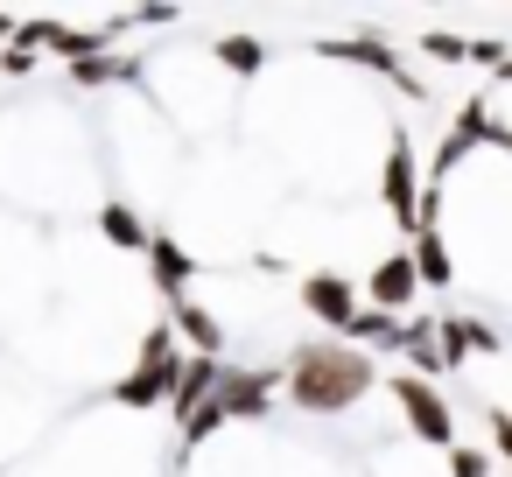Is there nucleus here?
<instances>
[{
	"instance_id": "obj_21",
	"label": "nucleus",
	"mask_w": 512,
	"mask_h": 477,
	"mask_svg": "<svg viewBox=\"0 0 512 477\" xmlns=\"http://www.w3.org/2000/svg\"><path fill=\"white\" fill-rule=\"evenodd\" d=\"M155 358H176V323H148V337H141V358H134V365H155Z\"/></svg>"
},
{
	"instance_id": "obj_3",
	"label": "nucleus",
	"mask_w": 512,
	"mask_h": 477,
	"mask_svg": "<svg viewBox=\"0 0 512 477\" xmlns=\"http://www.w3.org/2000/svg\"><path fill=\"white\" fill-rule=\"evenodd\" d=\"M379 197H386L393 225H414V232H421V169H414V148H407V134H393V148H386Z\"/></svg>"
},
{
	"instance_id": "obj_13",
	"label": "nucleus",
	"mask_w": 512,
	"mask_h": 477,
	"mask_svg": "<svg viewBox=\"0 0 512 477\" xmlns=\"http://www.w3.org/2000/svg\"><path fill=\"white\" fill-rule=\"evenodd\" d=\"M169 323L197 344V358H218V351H225V330H218V316H211L204 302H190V295H183V302H169Z\"/></svg>"
},
{
	"instance_id": "obj_10",
	"label": "nucleus",
	"mask_w": 512,
	"mask_h": 477,
	"mask_svg": "<svg viewBox=\"0 0 512 477\" xmlns=\"http://www.w3.org/2000/svg\"><path fill=\"white\" fill-rule=\"evenodd\" d=\"M148 274H155V288L169 295V302H183V288H190V274H197V260L169 239V232H148Z\"/></svg>"
},
{
	"instance_id": "obj_7",
	"label": "nucleus",
	"mask_w": 512,
	"mask_h": 477,
	"mask_svg": "<svg viewBox=\"0 0 512 477\" xmlns=\"http://www.w3.org/2000/svg\"><path fill=\"white\" fill-rule=\"evenodd\" d=\"M505 337L491 330V323H477V316H442L435 323V351H442V372H456L463 358H477V351H498Z\"/></svg>"
},
{
	"instance_id": "obj_14",
	"label": "nucleus",
	"mask_w": 512,
	"mask_h": 477,
	"mask_svg": "<svg viewBox=\"0 0 512 477\" xmlns=\"http://www.w3.org/2000/svg\"><path fill=\"white\" fill-rule=\"evenodd\" d=\"M414 281L421 288H449L456 281V260H449V246H442V232H414Z\"/></svg>"
},
{
	"instance_id": "obj_8",
	"label": "nucleus",
	"mask_w": 512,
	"mask_h": 477,
	"mask_svg": "<svg viewBox=\"0 0 512 477\" xmlns=\"http://www.w3.org/2000/svg\"><path fill=\"white\" fill-rule=\"evenodd\" d=\"M414 288H421V281H414V260H407V253H386V260L365 274V295H372V309H386V316H400V309L414 302Z\"/></svg>"
},
{
	"instance_id": "obj_16",
	"label": "nucleus",
	"mask_w": 512,
	"mask_h": 477,
	"mask_svg": "<svg viewBox=\"0 0 512 477\" xmlns=\"http://www.w3.org/2000/svg\"><path fill=\"white\" fill-rule=\"evenodd\" d=\"M71 78L92 92V85H127V78H141V64H134V57H113V50H99V57L71 64Z\"/></svg>"
},
{
	"instance_id": "obj_5",
	"label": "nucleus",
	"mask_w": 512,
	"mask_h": 477,
	"mask_svg": "<svg viewBox=\"0 0 512 477\" xmlns=\"http://www.w3.org/2000/svg\"><path fill=\"white\" fill-rule=\"evenodd\" d=\"M274 386H281L274 365H260V372H232V365H225V379H218V407H225V421H253V414H267V407H274Z\"/></svg>"
},
{
	"instance_id": "obj_6",
	"label": "nucleus",
	"mask_w": 512,
	"mask_h": 477,
	"mask_svg": "<svg viewBox=\"0 0 512 477\" xmlns=\"http://www.w3.org/2000/svg\"><path fill=\"white\" fill-rule=\"evenodd\" d=\"M176 379H183V358H155V365H134L113 386V400L120 407H169L176 400Z\"/></svg>"
},
{
	"instance_id": "obj_20",
	"label": "nucleus",
	"mask_w": 512,
	"mask_h": 477,
	"mask_svg": "<svg viewBox=\"0 0 512 477\" xmlns=\"http://www.w3.org/2000/svg\"><path fill=\"white\" fill-rule=\"evenodd\" d=\"M449 477H491V449L456 442V449H449Z\"/></svg>"
},
{
	"instance_id": "obj_18",
	"label": "nucleus",
	"mask_w": 512,
	"mask_h": 477,
	"mask_svg": "<svg viewBox=\"0 0 512 477\" xmlns=\"http://www.w3.org/2000/svg\"><path fill=\"white\" fill-rule=\"evenodd\" d=\"M218 64H225V71H239V78H253V71L267 64V50H260L253 36H225V43H218Z\"/></svg>"
},
{
	"instance_id": "obj_12",
	"label": "nucleus",
	"mask_w": 512,
	"mask_h": 477,
	"mask_svg": "<svg viewBox=\"0 0 512 477\" xmlns=\"http://www.w3.org/2000/svg\"><path fill=\"white\" fill-rule=\"evenodd\" d=\"M344 344H358V351H400V344H407V316L358 309V316H351V330H344Z\"/></svg>"
},
{
	"instance_id": "obj_26",
	"label": "nucleus",
	"mask_w": 512,
	"mask_h": 477,
	"mask_svg": "<svg viewBox=\"0 0 512 477\" xmlns=\"http://www.w3.org/2000/svg\"><path fill=\"white\" fill-rule=\"evenodd\" d=\"M498 78H512V57H505V64H498Z\"/></svg>"
},
{
	"instance_id": "obj_24",
	"label": "nucleus",
	"mask_w": 512,
	"mask_h": 477,
	"mask_svg": "<svg viewBox=\"0 0 512 477\" xmlns=\"http://www.w3.org/2000/svg\"><path fill=\"white\" fill-rule=\"evenodd\" d=\"M470 64H484V71H498V64H505V43H470Z\"/></svg>"
},
{
	"instance_id": "obj_9",
	"label": "nucleus",
	"mask_w": 512,
	"mask_h": 477,
	"mask_svg": "<svg viewBox=\"0 0 512 477\" xmlns=\"http://www.w3.org/2000/svg\"><path fill=\"white\" fill-rule=\"evenodd\" d=\"M218 379H225V365L218 358H183V379H176V400H169V414L190 428L204 407H211V393H218Z\"/></svg>"
},
{
	"instance_id": "obj_17",
	"label": "nucleus",
	"mask_w": 512,
	"mask_h": 477,
	"mask_svg": "<svg viewBox=\"0 0 512 477\" xmlns=\"http://www.w3.org/2000/svg\"><path fill=\"white\" fill-rule=\"evenodd\" d=\"M407 358H414V379H435L442 372V351H435V323H407V344H400Z\"/></svg>"
},
{
	"instance_id": "obj_23",
	"label": "nucleus",
	"mask_w": 512,
	"mask_h": 477,
	"mask_svg": "<svg viewBox=\"0 0 512 477\" xmlns=\"http://www.w3.org/2000/svg\"><path fill=\"white\" fill-rule=\"evenodd\" d=\"M491 442H498V456L512 463V414H505V407H491Z\"/></svg>"
},
{
	"instance_id": "obj_19",
	"label": "nucleus",
	"mask_w": 512,
	"mask_h": 477,
	"mask_svg": "<svg viewBox=\"0 0 512 477\" xmlns=\"http://www.w3.org/2000/svg\"><path fill=\"white\" fill-rule=\"evenodd\" d=\"M421 57H428V64H470V43H463V36L428 29V36H421Z\"/></svg>"
},
{
	"instance_id": "obj_11",
	"label": "nucleus",
	"mask_w": 512,
	"mask_h": 477,
	"mask_svg": "<svg viewBox=\"0 0 512 477\" xmlns=\"http://www.w3.org/2000/svg\"><path fill=\"white\" fill-rule=\"evenodd\" d=\"M323 57H337V64H365V71H379V78H393V85H407V92H414V78L400 71V57H393L386 43H372V36H351V43H323Z\"/></svg>"
},
{
	"instance_id": "obj_15",
	"label": "nucleus",
	"mask_w": 512,
	"mask_h": 477,
	"mask_svg": "<svg viewBox=\"0 0 512 477\" xmlns=\"http://www.w3.org/2000/svg\"><path fill=\"white\" fill-rule=\"evenodd\" d=\"M99 232H106L120 253H148V218H141L134 204H106V211H99Z\"/></svg>"
},
{
	"instance_id": "obj_22",
	"label": "nucleus",
	"mask_w": 512,
	"mask_h": 477,
	"mask_svg": "<svg viewBox=\"0 0 512 477\" xmlns=\"http://www.w3.org/2000/svg\"><path fill=\"white\" fill-rule=\"evenodd\" d=\"M0 71H8V78H29V71H36V50L8 43V50H0Z\"/></svg>"
},
{
	"instance_id": "obj_4",
	"label": "nucleus",
	"mask_w": 512,
	"mask_h": 477,
	"mask_svg": "<svg viewBox=\"0 0 512 477\" xmlns=\"http://www.w3.org/2000/svg\"><path fill=\"white\" fill-rule=\"evenodd\" d=\"M302 309L323 323V330H351V316H358V288L344 281V274H302Z\"/></svg>"
},
{
	"instance_id": "obj_1",
	"label": "nucleus",
	"mask_w": 512,
	"mask_h": 477,
	"mask_svg": "<svg viewBox=\"0 0 512 477\" xmlns=\"http://www.w3.org/2000/svg\"><path fill=\"white\" fill-rule=\"evenodd\" d=\"M372 386H379L372 351H358V344H344V337H309V344H295V358H288V372H281V393H288L302 414H344V407H358Z\"/></svg>"
},
{
	"instance_id": "obj_2",
	"label": "nucleus",
	"mask_w": 512,
	"mask_h": 477,
	"mask_svg": "<svg viewBox=\"0 0 512 477\" xmlns=\"http://www.w3.org/2000/svg\"><path fill=\"white\" fill-rule=\"evenodd\" d=\"M386 393H393V407L407 414V428H414L421 442H435V449H456V414H449V400H442V386H435V379L393 372V379H386Z\"/></svg>"
},
{
	"instance_id": "obj_25",
	"label": "nucleus",
	"mask_w": 512,
	"mask_h": 477,
	"mask_svg": "<svg viewBox=\"0 0 512 477\" xmlns=\"http://www.w3.org/2000/svg\"><path fill=\"white\" fill-rule=\"evenodd\" d=\"M15 36H22V22H15L8 8H0V43H15Z\"/></svg>"
}]
</instances>
